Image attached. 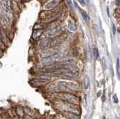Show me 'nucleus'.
<instances>
[{"label":"nucleus","mask_w":120,"mask_h":119,"mask_svg":"<svg viewBox=\"0 0 120 119\" xmlns=\"http://www.w3.org/2000/svg\"><path fill=\"white\" fill-rule=\"evenodd\" d=\"M58 96V97L62 99L65 101H67L70 103L72 104H76L77 103V98L76 96H74L72 94L70 93H59V94H56Z\"/></svg>","instance_id":"1"},{"label":"nucleus","mask_w":120,"mask_h":119,"mask_svg":"<svg viewBox=\"0 0 120 119\" xmlns=\"http://www.w3.org/2000/svg\"><path fill=\"white\" fill-rule=\"evenodd\" d=\"M2 9L6 19L10 21L11 19V10L8 0H2Z\"/></svg>","instance_id":"2"},{"label":"nucleus","mask_w":120,"mask_h":119,"mask_svg":"<svg viewBox=\"0 0 120 119\" xmlns=\"http://www.w3.org/2000/svg\"><path fill=\"white\" fill-rule=\"evenodd\" d=\"M59 85L60 86L69 88V89H71V90H77V89H78V88H79V85L77 83H71V82L60 81V82H59Z\"/></svg>","instance_id":"3"},{"label":"nucleus","mask_w":120,"mask_h":119,"mask_svg":"<svg viewBox=\"0 0 120 119\" xmlns=\"http://www.w3.org/2000/svg\"><path fill=\"white\" fill-rule=\"evenodd\" d=\"M57 3H58V0H52L51 2H50L49 3H47V5H45L44 6V8L46 10H50L55 8V7L57 5Z\"/></svg>","instance_id":"4"},{"label":"nucleus","mask_w":120,"mask_h":119,"mask_svg":"<svg viewBox=\"0 0 120 119\" xmlns=\"http://www.w3.org/2000/svg\"><path fill=\"white\" fill-rule=\"evenodd\" d=\"M53 55H55V52L53 50H47L46 51L43 52L42 54H41V57L44 58H46L48 57H50Z\"/></svg>","instance_id":"5"},{"label":"nucleus","mask_w":120,"mask_h":119,"mask_svg":"<svg viewBox=\"0 0 120 119\" xmlns=\"http://www.w3.org/2000/svg\"><path fill=\"white\" fill-rule=\"evenodd\" d=\"M68 28L71 31H76V29H77V26H76V24H75L73 21H69V23H68Z\"/></svg>","instance_id":"6"},{"label":"nucleus","mask_w":120,"mask_h":119,"mask_svg":"<svg viewBox=\"0 0 120 119\" xmlns=\"http://www.w3.org/2000/svg\"><path fill=\"white\" fill-rule=\"evenodd\" d=\"M83 86H84V88H88L89 86V77L86 76L85 77V79H84V82H83Z\"/></svg>","instance_id":"7"},{"label":"nucleus","mask_w":120,"mask_h":119,"mask_svg":"<svg viewBox=\"0 0 120 119\" xmlns=\"http://www.w3.org/2000/svg\"><path fill=\"white\" fill-rule=\"evenodd\" d=\"M35 32L37 33V34H35V33L34 32V34H33V35H32L33 38H35V39L38 38V37H40L41 35H42L43 31H42V30H37V31H35Z\"/></svg>","instance_id":"8"},{"label":"nucleus","mask_w":120,"mask_h":119,"mask_svg":"<svg viewBox=\"0 0 120 119\" xmlns=\"http://www.w3.org/2000/svg\"><path fill=\"white\" fill-rule=\"evenodd\" d=\"M49 45V40H41V43H40V46L41 47H47Z\"/></svg>","instance_id":"9"},{"label":"nucleus","mask_w":120,"mask_h":119,"mask_svg":"<svg viewBox=\"0 0 120 119\" xmlns=\"http://www.w3.org/2000/svg\"><path fill=\"white\" fill-rule=\"evenodd\" d=\"M93 54H94V56H95V58H98V50L97 47H95L93 49Z\"/></svg>","instance_id":"10"},{"label":"nucleus","mask_w":120,"mask_h":119,"mask_svg":"<svg viewBox=\"0 0 120 119\" xmlns=\"http://www.w3.org/2000/svg\"><path fill=\"white\" fill-rule=\"evenodd\" d=\"M82 17H83V19L86 21H89V17L88 16V14H86V11H82Z\"/></svg>","instance_id":"11"},{"label":"nucleus","mask_w":120,"mask_h":119,"mask_svg":"<svg viewBox=\"0 0 120 119\" xmlns=\"http://www.w3.org/2000/svg\"><path fill=\"white\" fill-rule=\"evenodd\" d=\"M1 39H2V41H5V43L7 41V38H6V36L5 34L3 32H2V34H1Z\"/></svg>","instance_id":"12"},{"label":"nucleus","mask_w":120,"mask_h":119,"mask_svg":"<svg viewBox=\"0 0 120 119\" xmlns=\"http://www.w3.org/2000/svg\"><path fill=\"white\" fill-rule=\"evenodd\" d=\"M112 98H113V102L115 103H118V98H117V96H116V94H114L113 97H112Z\"/></svg>","instance_id":"13"},{"label":"nucleus","mask_w":120,"mask_h":119,"mask_svg":"<svg viewBox=\"0 0 120 119\" xmlns=\"http://www.w3.org/2000/svg\"><path fill=\"white\" fill-rule=\"evenodd\" d=\"M77 1L79 2V3L82 5V6H85L86 5V3H85V1L84 0H77Z\"/></svg>","instance_id":"14"},{"label":"nucleus","mask_w":120,"mask_h":119,"mask_svg":"<svg viewBox=\"0 0 120 119\" xmlns=\"http://www.w3.org/2000/svg\"><path fill=\"white\" fill-rule=\"evenodd\" d=\"M117 71H118V74L119 76V60L117 59Z\"/></svg>","instance_id":"15"},{"label":"nucleus","mask_w":120,"mask_h":119,"mask_svg":"<svg viewBox=\"0 0 120 119\" xmlns=\"http://www.w3.org/2000/svg\"><path fill=\"white\" fill-rule=\"evenodd\" d=\"M112 33H113V35L116 34V28H115L114 24H112Z\"/></svg>","instance_id":"16"},{"label":"nucleus","mask_w":120,"mask_h":119,"mask_svg":"<svg viewBox=\"0 0 120 119\" xmlns=\"http://www.w3.org/2000/svg\"><path fill=\"white\" fill-rule=\"evenodd\" d=\"M116 4H117V5L120 6V0H117L116 1Z\"/></svg>","instance_id":"17"},{"label":"nucleus","mask_w":120,"mask_h":119,"mask_svg":"<svg viewBox=\"0 0 120 119\" xmlns=\"http://www.w3.org/2000/svg\"><path fill=\"white\" fill-rule=\"evenodd\" d=\"M16 1H19V0H16Z\"/></svg>","instance_id":"18"},{"label":"nucleus","mask_w":120,"mask_h":119,"mask_svg":"<svg viewBox=\"0 0 120 119\" xmlns=\"http://www.w3.org/2000/svg\"></svg>","instance_id":"19"}]
</instances>
